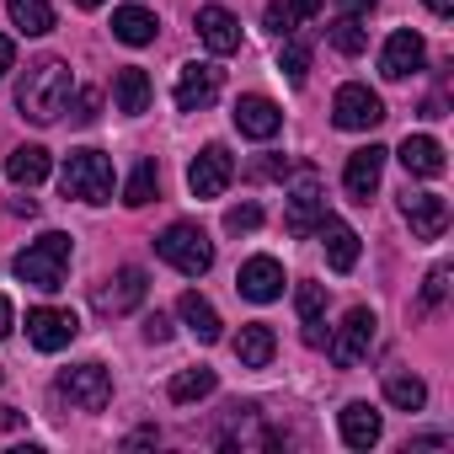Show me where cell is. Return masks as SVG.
<instances>
[{"label":"cell","mask_w":454,"mask_h":454,"mask_svg":"<svg viewBox=\"0 0 454 454\" xmlns=\"http://www.w3.org/2000/svg\"><path fill=\"white\" fill-rule=\"evenodd\" d=\"M70 97H75V75H70L65 59H38V65H27V75H22V86H17L22 118L38 123V129L59 123V118L70 113Z\"/></svg>","instance_id":"6da1fadb"},{"label":"cell","mask_w":454,"mask_h":454,"mask_svg":"<svg viewBox=\"0 0 454 454\" xmlns=\"http://www.w3.org/2000/svg\"><path fill=\"white\" fill-rule=\"evenodd\" d=\"M70 236L65 231H49V236H38L27 252H17V278L22 284H33V289H43V294H54V289H65V273H70Z\"/></svg>","instance_id":"7a4b0ae2"},{"label":"cell","mask_w":454,"mask_h":454,"mask_svg":"<svg viewBox=\"0 0 454 454\" xmlns=\"http://www.w3.org/2000/svg\"><path fill=\"white\" fill-rule=\"evenodd\" d=\"M155 252H160V262H171L182 278H203V273L214 268V241L198 231V224H187V219L166 224L160 241H155Z\"/></svg>","instance_id":"3957f363"},{"label":"cell","mask_w":454,"mask_h":454,"mask_svg":"<svg viewBox=\"0 0 454 454\" xmlns=\"http://www.w3.org/2000/svg\"><path fill=\"white\" fill-rule=\"evenodd\" d=\"M59 187L65 198H81V203H113V160L102 150H70Z\"/></svg>","instance_id":"277c9868"},{"label":"cell","mask_w":454,"mask_h":454,"mask_svg":"<svg viewBox=\"0 0 454 454\" xmlns=\"http://www.w3.org/2000/svg\"><path fill=\"white\" fill-rule=\"evenodd\" d=\"M54 395L70 401L75 411H102L113 401V374H107V364H75V369L59 374Z\"/></svg>","instance_id":"5b68a950"},{"label":"cell","mask_w":454,"mask_h":454,"mask_svg":"<svg viewBox=\"0 0 454 454\" xmlns=\"http://www.w3.org/2000/svg\"><path fill=\"white\" fill-rule=\"evenodd\" d=\"M332 118H337V129H348V134H369V129L385 123V102H380V91L348 81V86L337 91V102H332Z\"/></svg>","instance_id":"8992f818"},{"label":"cell","mask_w":454,"mask_h":454,"mask_svg":"<svg viewBox=\"0 0 454 454\" xmlns=\"http://www.w3.org/2000/svg\"><path fill=\"white\" fill-rule=\"evenodd\" d=\"M231 182H236V155L224 150V145H203V150L192 155V166H187L192 198H219Z\"/></svg>","instance_id":"52a82bcc"},{"label":"cell","mask_w":454,"mask_h":454,"mask_svg":"<svg viewBox=\"0 0 454 454\" xmlns=\"http://www.w3.org/2000/svg\"><path fill=\"white\" fill-rule=\"evenodd\" d=\"M145 294H150L145 268H118L107 284H97L91 305H97V316H129V310H139V305H145Z\"/></svg>","instance_id":"ba28073f"},{"label":"cell","mask_w":454,"mask_h":454,"mask_svg":"<svg viewBox=\"0 0 454 454\" xmlns=\"http://www.w3.org/2000/svg\"><path fill=\"white\" fill-rule=\"evenodd\" d=\"M326 214V192H321V176L310 166H300V182L289 192V208H284V224H289V236H316V224Z\"/></svg>","instance_id":"9c48e42d"},{"label":"cell","mask_w":454,"mask_h":454,"mask_svg":"<svg viewBox=\"0 0 454 454\" xmlns=\"http://www.w3.org/2000/svg\"><path fill=\"white\" fill-rule=\"evenodd\" d=\"M374 310H348V321L337 326V337H332V364L337 369H358L364 358H369V348H374Z\"/></svg>","instance_id":"30bf717a"},{"label":"cell","mask_w":454,"mask_h":454,"mask_svg":"<svg viewBox=\"0 0 454 454\" xmlns=\"http://www.w3.org/2000/svg\"><path fill=\"white\" fill-rule=\"evenodd\" d=\"M75 337H81L75 310H54V305L27 310V342H33L38 353H59V348H70Z\"/></svg>","instance_id":"8fae6325"},{"label":"cell","mask_w":454,"mask_h":454,"mask_svg":"<svg viewBox=\"0 0 454 454\" xmlns=\"http://www.w3.org/2000/svg\"><path fill=\"white\" fill-rule=\"evenodd\" d=\"M401 219L411 224V236H417V241H438V236L449 231V198H438V192H411V187H406V198H401Z\"/></svg>","instance_id":"7c38bea8"},{"label":"cell","mask_w":454,"mask_h":454,"mask_svg":"<svg viewBox=\"0 0 454 454\" xmlns=\"http://www.w3.org/2000/svg\"><path fill=\"white\" fill-rule=\"evenodd\" d=\"M214 97H219V65H208V59L182 65V75H176V113H203Z\"/></svg>","instance_id":"4fadbf2b"},{"label":"cell","mask_w":454,"mask_h":454,"mask_svg":"<svg viewBox=\"0 0 454 454\" xmlns=\"http://www.w3.org/2000/svg\"><path fill=\"white\" fill-rule=\"evenodd\" d=\"M385 155H390V150H380V145H364V150H353V155H348L342 187H348V198H353V203H369V198L380 192V176H385Z\"/></svg>","instance_id":"5bb4252c"},{"label":"cell","mask_w":454,"mask_h":454,"mask_svg":"<svg viewBox=\"0 0 454 454\" xmlns=\"http://www.w3.org/2000/svg\"><path fill=\"white\" fill-rule=\"evenodd\" d=\"M236 289L252 300V305H273L284 294V262L278 257H247L241 273H236Z\"/></svg>","instance_id":"9a60e30c"},{"label":"cell","mask_w":454,"mask_h":454,"mask_svg":"<svg viewBox=\"0 0 454 454\" xmlns=\"http://www.w3.org/2000/svg\"><path fill=\"white\" fill-rule=\"evenodd\" d=\"M422 59H427V43H422L411 27H401V33H390V38H385L380 75H385V81H406V75H417V70H422Z\"/></svg>","instance_id":"2e32d148"},{"label":"cell","mask_w":454,"mask_h":454,"mask_svg":"<svg viewBox=\"0 0 454 454\" xmlns=\"http://www.w3.org/2000/svg\"><path fill=\"white\" fill-rule=\"evenodd\" d=\"M236 129L247 134V139H273L278 129H284V113L268 102V97H257V91H247V97H236Z\"/></svg>","instance_id":"e0dca14e"},{"label":"cell","mask_w":454,"mask_h":454,"mask_svg":"<svg viewBox=\"0 0 454 454\" xmlns=\"http://www.w3.org/2000/svg\"><path fill=\"white\" fill-rule=\"evenodd\" d=\"M316 236H321V247H326V262H332L337 273H353V268H358V236H353V224H342L337 214H321Z\"/></svg>","instance_id":"ac0fdd59"},{"label":"cell","mask_w":454,"mask_h":454,"mask_svg":"<svg viewBox=\"0 0 454 454\" xmlns=\"http://www.w3.org/2000/svg\"><path fill=\"white\" fill-rule=\"evenodd\" d=\"M198 38L208 43V54H236V49H241V22H236V12L203 6V12H198Z\"/></svg>","instance_id":"d6986e66"},{"label":"cell","mask_w":454,"mask_h":454,"mask_svg":"<svg viewBox=\"0 0 454 454\" xmlns=\"http://www.w3.org/2000/svg\"><path fill=\"white\" fill-rule=\"evenodd\" d=\"M337 427H342V443L348 449H374L380 433H385V422H380V411L369 401H348L342 417H337Z\"/></svg>","instance_id":"ffe728a7"},{"label":"cell","mask_w":454,"mask_h":454,"mask_svg":"<svg viewBox=\"0 0 454 454\" xmlns=\"http://www.w3.org/2000/svg\"><path fill=\"white\" fill-rule=\"evenodd\" d=\"M395 155H401V166L411 176H443V145L433 134H406Z\"/></svg>","instance_id":"44dd1931"},{"label":"cell","mask_w":454,"mask_h":454,"mask_svg":"<svg viewBox=\"0 0 454 454\" xmlns=\"http://www.w3.org/2000/svg\"><path fill=\"white\" fill-rule=\"evenodd\" d=\"M176 316H182V321H187V332H192V337H198V342H203V348H208V342H219V337H224V326H219V310H214V305H208V300H203V294H198V289H187V294H182V300H176Z\"/></svg>","instance_id":"7402d4cb"},{"label":"cell","mask_w":454,"mask_h":454,"mask_svg":"<svg viewBox=\"0 0 454 454\" xmlns=\"http://www.w3.org/2000/svg\"><path fill=\"white\" fill-rule=\"evenodd\" d=\"M155 33H160L155 12H145V6H118V12H113V38H118V43L145 49V43H155Z\"/></svg>","instance_id":"603a6c76"},{"label":"cell","mask_w":454,"mask_h":454,"mask_svg":"<svg viewBox=\"0 0 454 454\" xmlns=\"http://www.w3.org/2000/svg\"><path fill=\"white\" fill-rule=\"evenodd\" d=\"M113 107H118L123 118H139V113L150 107V75L134 70V65L118 70V75H113Z\"/></svg>","instance_id":"cb8c5ba5"},{"label":"cell","mask_w":454,"mask_h":454,"mask_svg":"<svg viewBox=\"0 0 454 454\" xmlns=\"http://www.w3.org/2000/svg\"><path fill=\"white\" fill-rule=\"evenodd\" d=\"M273 353H278L273 326H262V321L241 326V337H236V358H241V369H268V364H273Z\"/></svg>","instance_id":"d4e9b609"},{"label":"cell","mask_w":454,"mask_h":454,"mask_svg":"<svg viewBox=\"0 0 454 454\" xmlns=\"http://www.w3.org/2000/svg\"><path fill=\"white\" fill-rule=\"evenodd\" d=\"M49 150L43 145H22V150H12V160H6V176L17 182V187H38L43 176H49Z\"/></svg>","instance_id":"484cf974"},{"label":"cell","mask_w":454,"mask_h":454,"mask_svg":"<svg viewBox=\"0 0 454 454\" xmlns=\"http://www.w3.org/2000/svg\"><path fill=\"white\" fill-rule=\"evenodd\" d=\"M294 305H300V321H305V342H310V348H326V332H321L326 289H321V284H300V289H294Z\"/></svg>","instance_id":"4316f807"},{"label":"cell","mask_w":454,"mask_h":454,"mask_svg":"<svg viewBox=\"0 0 454 454\" xmlns=\"http://www.w3.org/2000/svg\"><path fill=\"white\" fill-rule=\"evenodd\" d=\"M6 12H12V27L27 33V38L54 33V6H49V0H6Z\"/></svg>","instance_id":"83f0119b"},{"label":"cell","mask_w":454,"mask_h":454,"mask_svg":"<svg viewBox=\"0 0 454 454\" xmlns=\"http://www.w3.org/2000/svg\"><path fill=\"white\" fill-rule=\"evenodd\" d=\"M316 12H321V0H273V6H268V33L289 38V33H300V22H310Z\"/></svg>","instance_id":"f1b7e54d"},{"label":"cell","mask_w":454,"mask_h":454,"mask_svg":"<svg viewBox=\"0 0 454 454\" xmlns=\"http://www.w3.org/2000/svg\"><path fill=\"white\" fill-rule=\"evenodd\" d=\"M214 385H219V374L198 364V369H182V374L166 385V395H171L176 406H187V401H203V395H214Z\"/></svg>","instance_id":"f546056e"},{"label":"cell","mask_w":454,"mask_h":454,"mask_svg":"<svg viewBox=\"0 0 454 454\" xmlns=\"http://www.w3.org/2000/svg\"><path fill=\"white\" fill-rule=\"evenodd\" d=\"M385 401H390V406H401V411H422L427 385H422L417 374H385Z\"/></svg>","instance_id":"4dcf8cb0"},{"label":"cell","mask_w":454,"mask_h":454,"mask_svg":"<svg viewBox=\"0 0 454 454\" xmlns=\"http://www.w3.org/2000/svg\"><path fill=\"white\" fill-rule=\"evenodd\" d=\"M155 192H160V166H155V160H139L134 176H129V187H123V203H129V208H145Z\"/></svg>","instance_id":"1f68e13d"},{"label":"cell","mask_w":454,"mask_h":454,"mask_svg":"<svg viewBox=\"0 0 454 454\" xmlns=\"http://www.w3.org/2000/svg\"><path fill=\"white\" fill-rule=\"evenodd\" d=\"M332 49H337V54H348V59H358V54L369 49L364 22H358V17H337V22H332Z\"/></svg>","instance_id":"d6a6232c"},{"label":"cell","mask_w":454,"mask_h":454,"mask_svg":"<svg viewBox=\"0 0 454 454\" xmlns=\"http://www.w3.org/2000/svg\"><path fill=\"white\" fill-rule=\"evenodd\" d=\"M278 70L289 75V86H305V75H310V43L305 38H284V54H278Z\"/></svg>","instance_id":"836d02e7"},{"label":"cell","mask_w":454,"mask_h":454,"mask_svg":"<svg viewBox=\"0 0 454 454\" xmlns=\"http://www.w3.org/2000/svg\"><path fill=\"white\" fill-rule=\"evenodd\" d=\"M257 224H262V208H257V203H236V208H224V231H231V236H252Z\"/></svg>","instance_id":"e575fe53"},{"label":"cell","mask_w":454,"mask_h":454,"mask_svg":"<svg viewBox=\"0 0 454 454\" xmlns=\"http://www.w3.org/2000/svg\"><path fill=\"white\" fill-rule=\"evenodd\" d=\"M443 294H449V268H433V273H427V284H422L417 310H438V305H443Z\"/></svg>","instance_id":"d590c367"},{"label":"cell","mask_w":454,"mask_h":454,"mask_svg":"<svg viewBox=\"0 0 454 454\" xmlns=\"http://www.w3.org/2000/svg\"><path fill=\"white\" fill-rule=\"evenodd\" d=\"M97 107H102V97H97V91H81L70 118H75V123H97Z\"/></svg>","instance_id":"8d00e7d4"},{"label":"cell","mask_w":454,"mask_h":454,"mask_svg":"<svg viewBox=\"0 0 454 454\" xmlns=\"http://www.w3.org/2000/svg\"><path fill=\"white\" fill-rule=\"evenodd\" d=\"M166 337H171V321H166V316L155 310V316L145 321V342H166Z\"/></svg>","instance_id":"74e56055"},{"label":"cell","mask_w":454,"mask_h":454,"mask_svg":"<svg viewBox=\"0 0 454 454\" xmlns=\"http://www.w3.org/2000/svg\"><path fill=\"white\" fill-rule=\"evenodd\" d=\"M337 6H342V17H358V22H364V17L380 6V0H337Z\"/></svg>","instance_id":"f35d334b"},{"label":"cell","mask_w":454,"mask_h":454,"mask_svg":"<svg viewBox=\"0 0 454 454\" xmlns=\"http://www.w3.org/2000/svg\"><path fill=\"white\" fill-rule=\"evenodd\" d=\"M12 65H17V43L0 33V81H6V70H12Z\"/></svg>","instance_id":"ab89813d"},{"label":"cell","mask_w":454,"mask_h":454,"mask_svg":"<svg viewBox=\"0 0 454 454\" xmlns=\"http://www.w3.org/2000/svg\"><path fill=\"white\" fill-rule=\"evenodd\" d=\"M0 337H12V300L0 294Z\"/></svg>","instance_id":"60d3db41"},{"label":"cell","mask_w":454,"mask_h":454,"mask_svg":"<svg viewBox=\"0 0 454 454\" xmlns=\"http://www.w3.org/2000/svg\"><path fill=\"white\" fill-rule=\"evenodd\" d=\"M12 214H27V219H33V214H38V203H33V198H12Z\"/></svg>","instance_id":"b9f144b4"},{"label":"cell","mask_w":454,"mask_h":454,"mask_svg":"<svg viewBox=\"0 0 454 454\" xmlns=\"http://www.w3.org/2000/svg\"><path fill=\"white\" fill-rule=\"evenodd\" d=\"M155 438H160V433H155V427H139V433H134V438H129V449H139V443H155Z\"/></svg>","instance_id":"7bdbcfd3"},{"label":"cell","mask_w":454,"mask_h":454,"mask_svg":"<svg viewBox=\"0 0 454 454\" xmlns=\"http://www.w3.org/2000/svg\"><path fill=\"white\" fill-rule=\"evenodd\" d=\"M427 12L433 17H454V0H427Z\"/></svg>","instance_id":"ee69618b"},{"label":"cell","mask_w":454,"mask_h":454,"mask_svg":"<svg viewBox=\"0 0 454 454\" xmlns=\"http://www.w3.org/2000/svg\"><path fill=\"white\" fill-rule=\"evenodd\" d=\"M0 427H22V411H17V406H6V411H0Z\"/></svg>","instance_id":"f6af8a7d"},{"label":"cell","mask_w":454,"mask_h":454,"mask_svg":"<svg viewBox=\"0 0 454 454\" xmlns=\"http://www.w3.org/2000/svg\"><path fill=\"white\" fill-rule=\"evenodd\" d=\"M75 6H81V12H97V6H107V0H75Z\"/></svg>","instance_id":"bcb514c9"}]
</instances>
